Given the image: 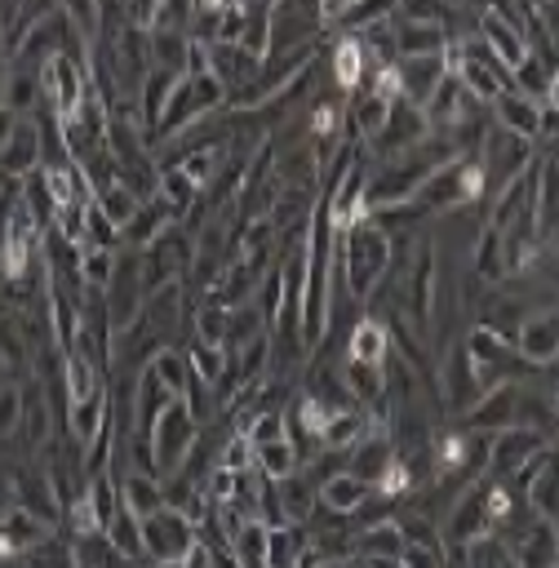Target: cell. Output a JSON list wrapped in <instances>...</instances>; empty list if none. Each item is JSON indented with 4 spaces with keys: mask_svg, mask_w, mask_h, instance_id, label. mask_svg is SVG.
I'll use <instances>...</instances> for the list:
<instances>
[{
    "mask_svg": "<svg viewBox=\"0 0 559 568\" xmlns=\"http://www.w3.org/2000/svg\"><path fill=\"white\" fill-rule=\"evenodd\" d=\"M191 18H195V0H160L146 31H186L191 36Z\"/></svg>",
    "mask_w": 559,
    "mask_h": 568,
    "instance_id": "681fc988",
    "label": "cell"
},
{
    "mask_svg": "<svg viewBox=\"0 0 559 568\" xmlns=\"http://www.w3.org/2000/svg\"><path fill=\"white\" fill-rule=\"evenodd\" d=\"M546 102H550V106H559V67L550 71V84H546Z\"/></svg>",
    "mask_w": 559,
    "mask_h": 568,
    "instance_id": "6f0895ef",
    "label": "cell"
},
{
    "mask_svg": "<svg viewBox=\"0 0 559 568\" xmlns=\"http://www.w3.org/2000/svg\"><path fill=\"white\" fill-rule=\"evenodd\" d=\"M4 186H9V173H0V195H4Z\"/></svg>",
    "mask_w": 559,
    "mask_h": 568,
    "instance_id": "6125c7cd",
    "label": "cell"
},
{
    "mask_svg": "<svg viewBox=\"0 0 559 568\" xmlns=\"http://www.w3.org/2000/svg\"><path fill=\"white\" fill-rule=\"evenodd\" d=\"M306 546H311L306 524H275L266 537V568H293Z\"/></svg>",
    "mask_w": 559,
    "mask_h": 568,
    "instance_id": "8d00e7d4",
    "label": "cell"
},
{
    "mask_svg": "<svg viewBox=\"0 0 559 568\" xmlns=\"http://www.w3.org/2000/svg\"><path fill=\"white\" fill-rule=\"evenodd\" d=\"M488 195V178H484V164L479 155H453L448 164H439L421 191L408 200V213H448V209H461V204H479Z\"/></svg>",
    "mask_w": 559,
    "mask_h": 568,
    "instance_id": "7a4b0ae2",
    "label": "cell"
},
{
    "mask_svg": "<svg viewBox=\"0 0 559 568\" xmlns=\"http://www.w3.org/2000/svg\"><path fill=\"white\" fill-rule=\"evenodd\" d=\"M173 222H177L173 204L160 200V195H151V200H142V209L133 213V222L120 231V248H151Z\"/></svg>",
    "mask_w": 559,
    "mask_h": 568,
    "instance_id": "44dd1931",
    "label": "cell"
},
{
    "mask_svg": "<svg viewBox=\"0 0 559 568\" xmlns=\"http://www.w3.org/2000/svg\"><path fill=\"white\" fill-rule=\"evenodd\" d=\"M488 532H492V524H488V475H484L439 519V537H444V546H470V541H479Z\"/></svg>",
    "mask_w": 559,
    "mask_h": 568,
    "instance_id": "52a82bcc",
    "label": "cell"
},
{
    "mask_svg": "<svg viewBox=\"0 0 559 568\" xmlns=\"http://www.w3.org/2000/svg\"><path fill=\"white\" fill-rule=\"evenodd\" d=\"M479 36H484V44L492 49V58H497L506 71H515V67L528 58L524 22L510 18V13H501V9H479Z\"/></svg>",
    "mask_w": 559,
    "mask_h": 568,
    "instance_id": "4fadbf2b",
    "label": "cell"
},
{
    "mask_svg": "<svg viewBox=\"0 0 559 568\" xmlns=\"http://www.w3.org/2000/svg\"><path fill=\"white\" fill-rule=\"evenodd\" d=\"M350 457V475H359L364 484H377L382 475H386V466L395 462V439H390V430H377V426H368V435L346 453Z\"/></svg>",
    "mask_w": 559,
    "mask_h": 568,
    "instance_id": "cb8c5ba5",
    "label": "cell"
},
{
    "mask_svg": "<svg viewBox=\"0 0 559 568\" xmlns=\"http://www.w3.org/2000/svg\"><path fill=\"white\" fill-rule=\"evenodd\" d=\"M368 493H373V484H364V479L350 475V470H333V475L319 479V506H328V510H337V515H355Z\"/></svg>",
    "mask_w": 559,
    "mask_h": 568,
    "instance_id": "f546056e",
    "label": "cell"
},
{
    "mask_svg": "<svg viewBox=\"0 0 559 568\" xmlns=\"http://www.w3.org/2000/svg\"><path fill=\"white\" fill-rule=\"evenodd\" d=\"M186 364H191V373L213 390L222 377H226V351L222 346H204V342H191V351H186Z\"/></svg>",
    "mask_w": 559,
    "mask_h": 568,
    "instance_id": "f6af8a7d",
    "label": "cell"
},
{
    "mask_svg": "<svg viewBox=\"0 0 559 568\" xmlns=\"http://www.w3.org/2000/svg\"><path fill=\"white\" fill-rule=\"evenodd\" d=\"M532 160H537V155H532V142H528V138L506 133L501 124H497V129H488V133H484V142H479V164H484V178H488V191H492V195H497L510 178H519Z\"/></svg>",
    "mask_w": 559,
    "mask_h": 568,
    "instance_id": "8992f818",
    "label": "cell"
},
{
    "mask_svg": "<svg viewBox=\"0 0 559 568\" xmlns=\"http://www.w3.org/2000/svg\"><path fill=\"white\" fill-rule=\"evenodd\" d=\"M62 13L80 27V36L93 44L98 40V27H102V0H62Z\"/></svg>",
    "mask_w": 559,
    "mask_h": 568,
    "instance_id": "f907efd6",
    "label": "cell"
},
{
    "mask_svg": "<svg viewBox=\"0 0 559 568\" xmlns=\"http://www.w3.org/2000/svg\"><path fill=\"white\" fill-rule=\"evenodd\" d=\"M453 155H461V151H457L444 133H430L426 142H417V146H408V151L382 155L377 164L368 160V186H364V204H368V213L404 209V204L421 191V182H426L439 164H448Z\"/></svg>",
    "mask_w": 559,
    "mask_h": 568,
    "instance_id": "6da1fadb",
    "label": "cell"
},
{
    "mask_svg": "<svg viewBox=\"0 0 559 568\" xmlns=\"http://www.w3.org/2000/svg\"><path fill=\"white\" fill-rule=\"evenodd\" d=\"M146 49H151V67H169V71L186 75L195 40L186 31H146Z\"/></svg>",
    "mask_w": 559,
    "mask_h": 568,
    "instance_id": "e575fe53",
    "label": "cell"
},
{
    "mask_svg": "<svg viewBox=\"0 0 559 568\" xmlns=\"http://www.w3.org/2000/svg\"><path fill=\"white\" fill-rule=\"evenodd\" d=\"M0 568H27V564H22V555H18V559H0Z\"/></svg>",
    "mask_w": 559,
    "mask_h": 568,
    "instance_id": "94428289",
    "label": "cell"
},
{
    "mask_svg": "<svg viewBox=\"0 0 559 568\" xmlns=\"http://www.w3.org/2000/svg\"><path fill=\"white\" fill-rule=\"evenodd\" d=\"M93 200H98V209H102V213H106V217H111V222H115L120 231H124V226L133 222V213L142 209V195H138V191H129V186H124L120 178H115V182H111L106 191H98Z\"/></svg>",
    "mask_w": 559,
    "mask_h": 568,
    "instance_id": "b9f144b4",
    "label": "cell"
},
{
    "mask_svg": "<svg viewBox=\"0 0 559 568\" xmlns=\"http://www.w3.org/2000/svg\"><path fill=\"white\" fill-rule=\"evenodd\" d=\"M453 4L448 0H395V18H413V22H444L448 27Z\"/></svg>",
    "mask_w": 559,
    "mask_h": 568,
    "instance_id": "f5cc1de1",
    "label": "cell"
},
{
    "mask_svg": "<svg viewBox=\"0 0 559 568\" xmlns=\"http://www.w3.org/2000/svg\"><path fill=\"white\" fill-rule=\"evenodd\" d=\"M524 501L541 515V519H559V453L550 448V457L541 462V470H537V479L524 488Z\"/></svg>",
    "mask_w": 559,
    "mask_h": 568,
    "instance_id": "836d02e7",
    "label": "cell"
},
{
    "mask_svg": "<svg viewBox=\"0 0 559 568\" xmlns=\"http://www.w3.org/2000/svg\"><path fill=\"white\" fill-rule=\"evenodd\" d=\"M537 240L550 244L559 235V146H546L537 155V200H532Z\"/></svg>",
    "mask_w": 559,
    "mask_h": 568,
    "instance_id": "7c38bea8",
    "label": "cell"
},
{
    "mask_svg": "<svg viewBox=\"0 0 559 568\" xmlns=\"http://www.w3.org/2000/svg\"><path fill=\"white\" fill-rule=\"evenodd\" d=\"M89 93H93V84H89V62H84V58L53 53V58L40 67V102L53 106V120L75 115Z\"/></svg>",
    "mask_w": 559,
    "mask_h": 568,
    "instance_id": "5b68a950",
    "label": "cell"
},
{
    "mask_svg": "<svg viewBox=\"0 0 559 568\" xmlns=\"http://www.w3.org/2000/svg\"><path fill=\"white\" fill-rule=\"evenodd\" d=\"M510 550H515L519 568H555V559H559V532H555L550 519L537 515V519L528 524V532H524Z\"/></svg>",
    "mask_w": 559,
    "mask_h": 568,
    "instance_id": "4316f807",
    "label": "cell"
},
{
    "mask_svg": "<svg viewBox=\"0 0 559 568\" xmlns=\"http://www.w3.org/2000/svg\"><path fill=\"white\" fill-rule=\"evenodd\" d=\"M368 413L364 408H337L328 413V426H324V453H350L364 435H368Z\"/></svg>",
    "mask_w": 559,
    "mask_h": 568,
    "instance_id": "d6a6232c",
    "label": "cell"
},
{
    "mask_svg": "<svg viewBox=\"0 0 559 568\" xmlns=\"http://www.w3.org/2000/svg\"><path fill=\"white\" fill-rule=\"evenodd\" d=\"M404 532H399V519H382V524H368V528H355V559H399L404 555Z\"/></svg>",
    "mask_w": 559,
    "mask_h": 568,
    "instance_id": "f1b7e54d",
    "label": "cell"
},
{
    "mask_svg": "<svg viewBox=\"0 0 559 568\" xmlns=\"http://www.w3.org/2000/svg\"><path fill=\"white\" fill-rule=\"evenodd\" d=\"M142 568H186V564L182 559H146Z\"/></svg>",
    "mask_w": 559,
    "mask_h": 568,
    "instance_id": "680465c9",
    "label": "cell"
},
{
    "mask_svg": "<svg viewBox=\"0 0 559 568\" xmlns=\"http://www.w3.org/2000/svg\"><path fill=\"white\" fill-rule=\"evenodd\" d=\"M155 195H160V200H169V204H173V213H191V209H195V200H200L204 191H200V186H195L177 164H164V169H160V178H155Z\"/></svg>",
    "mask_w": 559,
    "mask_h": 568,
    "instance_id": "ab89813d",
    "label": "cell"
},
{
    "mask_svg": "<svg viewBox=\"0 0 559 568\" xmlns=\"http://www.w3.org/2000/svg\"><path fill=\"white\" fill-rule=\"evenodd\" d=\"M102 306L111 320V333H129L142 320L146 306V280H142V248H115V271L102 288Z\"/></svg>",
    "mask_w": 559,
    "mask_h": 568,
    "instance_id": "277c9868",
    "label": "cell"
},
{
    "mask_svg": "<svg viewBox=\"0 0 559 568\" xmlns=\"http://www.w3.org/2000/svg\"><path fill=\"white\" fill-rule=\"evenodd\" d=\"M444 75H448V58H444V53H417V58H399V62H395L399 98L413 102V106H426Z\"/></svg>",
    "mask_w": 559,
    "mask_h": 568,
    "instance_id": "5bb4252c",
    "label": "cell"
},
{
    "mask_svg": "<svg viewBox=\"0 0 559 568\" xmlns=\"http://www.w3.org/2000/svg\"><path fill=\"white\" fill-rule=\"evenodd\" d=\"M448 4H453V0H448Z\"/></svg>",
    "mask_w": 559,
    "mask_h": 568,
    "instance_id": "be15d7a7",
    "label": "cell"
},
{
    "mask_svg": "<svg viewBox=\"0 0 559 568\" xmlns=\"http://www.w3.org/2000/svg\"><path fill=\"white\" fill-rule=\"evenodd\" d=\"M426 111V124H430V133H448L461 115H470V111H479V102L461 89V80L457 75H444L439 80V89L430 93V102L421 106Z\"/></svg>",
    "mask_w": 559,
    "mask_h": 568,
    "instance_id": "ffe728a7",
    "label": "cell"
},
{
    "mask_svg": "<svg viewBox=\"0 0 559 568\" xmlns=\"http://www.w3.org/2000/svg\"><path fill=\"white\" fill-rule=\"evenodd\" d=\"M244 435L253 439V448H257V444L288 439V413H284V408H262V413H253V422L244 426Z\"/></svg>",
    "mask_w": 559,
    "mask_h": 568,
    "instance_id": "c3c4849f",
    "label": "cell"
},
{
    "mask_svg": "<svg viewBox=\"0 0 559 568\" xmlns=\"http://www.w3.org/2000/svg\"><path fill=\"white\" fill-rule=\"evenodd\" d=\"M195 439H200V417L186 408V399H173V404L151 422V430H146L151 475L169 479V475L186 462V453H191V444H195Z\"/></svg>",
    "mask_w": 559,
    "mask_h": 568,
    "instance_id": "3957f363",
    "label": "cell"
},
{
    "mask_svg": "<svg viewBox=\"0 0 559 568\" xmlns=\"http://www.w3.org/2000/svg\"><path fill=\"white\" fill-rule=\"evenodd\" d=\"M13 124H18V111H13V106H4V102H0V146H4V142H9V133H13Z\"/></svg>",
    "mask_w": 559,
    "mask_h": 568,
    "instance_id": "9f6ffc18",
    "label": "cell"
},
{
    "mask_svg": "<svg viewBox=\"0 0 559 568\" xmlns=\"http://www.w3.org/2000/svg\"><path fill=\"white\" fill-rule=\"evenodd\" d=\"M22 426V386H0V439L18 435Z\"/></svg>",
    "mask_w": 559,
    "mask_h": 568,
    "instance_id": "db71d44e",
    "label": "cell"
},
{
    "mask_svg": "<svg viewBox=\"0 0 559 568\" xmlns=\"http://www.w3.org/2000/svg\"><path fill=\"white\" fill-rule=\"evenodd\" d=\"M555 4H559V0H555Z\"/></svg>",
    "mask_w": 559,
    "mask_h": 568,
    "instance_id": "e7e4bbea",
    "label": "cell"
},
{
    "mask_svg": "<svg viewBox=\"0 0 559 568\" xmlns=\"http://www.w3.org/2000/svg\"><path fill=\"white\" fill-rule=\"evenodd\" d=\"M395 27V49L399 58H417V53H444L453 44L444 22H413V18H390Z\"/></svg>",
    "mask_w": 559,
    "mask_h": 568,
    "instance_id": "d4e9b609",
    "label": "cell"
},
{
    "mask_svg": "<svg viewBox=\"0 0 559 568\" xmlns=\"http://www.w3.org/2000/svg\"><path fill=\"white\" fill-rule=\"evenodd\" d=\"M111 271H115V248H98V244H84L80 248V280L89 284V288H106V280H111Z\"/></svg>",
    "mask_w": 559,
    "mask_h": 568,
    "instance_id": "7dc6e473",
    "label": "cell"
},
{
    "mask_svg": "<svg viewBox=\"0 0 559 568\" xmlns=\"http://www.w3.org/2000/svg\"><path fill=\"white\" fill-rule=\"evenodd\" d=\"M27 568H75V541L62 537V532H44L27 555H22Z\"/></svg>",
    "mask_w": 559,
    "mask_h": 568,
    "instance_id": "f35d334b",
    "label": "cell"
},
{
    "mask_svg": "<svg viewBox=\"0 0 559 568\" xmlns=\"http://www.w3.org/2000/svg\"><path fill=\"white\" fill-rule=\"evenodd\" d=\"M386 18H395V0H350L342 9L337 27L350 31V36H359V31H368L373 22H386Z\"/></svg>",
    "mask_w": 559,
    "mask_h": 568,
    "instance_id": "7bdbcfd3",
    "label": "cell"
},
{
    "mask_svg": "<svg viewBox=\"0 0 559 568\" xmlns=\"http://www.w3.org/2000/svg\"><path fill=\"white\" fill-rule=\"evenodd\" d=\"M13 497L22 510H31L40 524L58 528L62 524V501H58V488H53V475L49 466H35V470H13Z\"/></svg>",
    "mask_w": 559,
    "mask_h": 568,
    "instance_id": "9a60e30c",
    "label": "cell"
},
{
    "mask_svg": "<svg viewBox=\"0 0 559 568\" xmlns=\"http://www.w3.org/2000/svg\"><path fill=\"white\" fill-rule=\"evenodd\" d=\"M4 89H9V62L0 58V102H4Z\"/></svg>",
    "mask_w": 559,
    "mask_h": 568,
    "instance_id": "91938a15",
    "label": "cell"
},
{
    "mask_svg": "<svg viewBox=\"0 0 559 568\" xmlns=\"http://www.w3.org/2000/svg\"><path fill=\"white\" fill-rule=\"evenodd\" d=\"M399 568H444V550H435V546H404Z\"/></svg>",
    "mask_w": 559,
    "mask_h": 568,
    "instance_id": "11a10c76",
    "label": "cell"
},
{
    "mask_svg": "<svg viewBox=\"0 0 559 568\" xmlns=\"http://www.w3.org/2000/svg\"><path fill=\"white\" fill-rule=\"evenodd\" d=\"M106 541H111L115 555H124V559H146V550H142V519H138L129 506H120L115 519L106 524Z\"/></svg>",
    "mask_w": 559,
    "mask_h": 568,
    "instance_id": "60d3db41",
    "label": "cell"
},
{
    "mask_svg": "<svg viewBox=\"0 0 559 568\" xmlns=\"http://www.w3.org/2000/svg\"><path fill=\"white\" fill-rule=\"evenodd\" d=\"M426 138H430L426 111H421V106H413V102H404V98H395V102H390V111H386L382 133L368 142V155H373V160H382V155H395V151H408V146L426 142Z\"/></svg>",
    "mask_w": 559,
    "mask_h": 568,
    "instance_id": "30bf717a",
    "label": "cell"
},
{
    "mask_svg": "<svg viewBox=\"0 0 559 568\" xmlns=\"http://www.w3.org/2000/svg\"><path fill=\"white\" fill-rule=\"evenodd\" d=\"M515 351H519L528 364H537V368L559 364V302H555V306H537V311L519 324Z\"/></svg>",
    "mask_w": 559,
    "mask_h": 568,
    "instance_id": "8fae6325",
    "label": "cell"
},
{
    "mask_svg": "<svg viewBox=\"0 0 559 568\" xmlns=\"http://www.w3.org/2000/svg\"><path fill=\"white\" fill-rule=\"evenodd\" d=\"M217 466H231V470H248L253 466V439L244 430H226L222 448H217Z\"/></svg>",
    "mask_w": 559,
    "mask_h": 568,
    "instance_id": "816d5d0a",
    "label": "cell"
},
{
    "mask_svg": "<svg viewBox=\"0 0 559 568\" xmlns=\"http://www.w3.org/2000/svg\"><path fill=\"white\" fill-rule=\"evenodd\" d=\"M253 466L262 470V479H288L293 470H302V457H297L293 439H275V444L253 448Z\"/></svg>",
    "mask_w": 559,
    "mask_h": 568,
    "instance_id": "74e56055",
    "label": "cell"
},
{
    "mask_svg": "<svg viewBox=\"0 0 559 568\" xmlns=\"http://www.w3.org/2000/svg\"><path fill=\"white\" fill-rule=\"evenodd\" d=\"M492 115H497V124H501L506 133L537 142V129H541V102H537V98H528V93H519V89H506V93H497Z\"/></svg>",
    "mask_w": 559,
    "mask_h": 568,
    "instance_id": "7402d4cb",
    "label": "cell"
},
{
    "mask_svg": "<svg viewBox=\"0 0 559 568\" xmlns=\"http://www.w3.org/2000/svg\"><path fill=\"white\" fill-rule=\"evenodd\" d=\"M191 546H195V524L182 510L160 506L155 515L142 519V550H146V559H182Z\"/></svg>",
    "mask_w": 559,
    "mask_h": 568,
    "instance_id": "9c48e42d",
    "label": "cell"
},
{
    "mask_svg": "<svg viewBox=\"0 0 559 568\" xmlns=\"http://www.w3.org/2000/svg\"><path fill=\"white\" fill-rule=\"evenodd\" d=\"M328 71H333V89H337V93H355V89L368 84L373 62H368L359 36H342V40L328 49Z\"/></svg>",
    "mask_w": 559,
    "mask_h": 568,
    "instance_id": "d6986e66",
    "label": "cell"
},
{
    "mask_svg": "<svg viewBox=\"0 0 559 568\" xmlns=\"http://www.w3.org/2000/svg\"><path fill=\"white\" fill-rule=\"evenodd\" d=\"M120 506H129L138 519L155 515V510L164 506V484H160V475H151V470H129V475L120 479Z\"/></svg>",
    "mask_w": 559,
    "mask_h": 568,
    "instance_id": "4dcf8cb0",
    "label": "cell"
},
{
    "mask_svg": "<svg viewBox=\"0 0 559 568\" xmlns=\"http://www.w3.org/2000/svg\"><path fill=\"white\" fill-rule=\"evenodd\" d=\"M40 102V71L35 67H18L9 71V89H4V106H13L18 115H27V106Z\"/></svg>",
    "mask_w": 559,
    "mask_h": 568,
    "instance_id": "ee69618b",
    "label": "cell"
},
{
    "mask_svg": "<svg viewBox=\"0 0 559 568\" xmlns=\"http://www.w3.org/2000/svg\"><path fill=\"white\" fill-rule=\"evenodd\" d=\"M146 368L160 377V386L173 395V399H182L186 395V386H191V364H186V351H177V346H160L151 359H146Z\"/></svg>",
    "mask_w": 559,
    "mask_h": 568,
    "instance_id": "d590c367",
    "label": "cell"
},
{
    "mask_svg": "<svg viewBox=\"0 0 559 568\" xmlns=\"http://www.w3.org/2000/svg\"><path fill=\"white\" fill-rule=\"evenodd\" d=\"M177 80H182V75H177V71H169V67H151V71H146L142 93H138V115H142L146 138L155 133V124H160V115H164V106H169V98H173Z\"/></svg>",
    "mask_w": 559,
    "mask_h": 568,
    "instance_id": "83f0119b",
    "label": "cell"
},
{
    "mask_svg": "<svg viewBox=\"0 0 559 568\" xmlns=\"http://www.w3.org/2000/svg\"><path fill=\"white\" fill-rule=\"evenodd\" d=\"M35 169H40V120L35 115H18L9 142L0 146V173L22 178V173H35Z\"/></svg>",
    "mask_w": 559,
    "mask_h": 568,
    "instance_id": "ac0fdd59",
    "label": "cell"
},
{
    "mask_svg": "<svg viewBox=\"0 0 559 568\" xmlns=\"http://www.w3.org/2000/svg\"><path fill=\"white\" fill-rule=\"evenodd\" d=\"M49 426H53L49 390H44L40 382H27V386H22V426H18V435H22L27 453H35V448H44V444H49Z\"/></svg>",
    "mask_w": 559,
    "mask_h": 568,
    "instance_id": "484cf974",
    "label": "cell"
},
{
    "mask_svg": "<svg viewBox=\"0 0 559 568\" xmlns=\"http://www.w3.org/2000/svg\"><path fill=\"white\" fill-rule=\"evenodd\" d=\"M226 328H231V311L217 306V302H204L195 311V342L204 346H222L226 351Z\"/></svg>",
    "mask_w": 559,
    "mask_h": 568,
    "instance_id": "bcb514c9",
    "label": "cell"
},
{
    "mask_svg": "<svg viewBox=\"0 0 559 568\" xmlns=\"http://www.w3.org/2000/svg\"><path fill=\"white\" fill-rule=\"evenodd\" d=\"M390 351H395L390 324H382L377 315H364V320L350 324V333H346V359H359V364H386Z\"/></svg>",
    "mask_w": 559,
    "mask_h": 568,
    "instance_id": "603a6c76",
    "label": "cell"
},
{
    "mask_svg": "<svg viewBox=\"0 0 559 568\" xmlns=\"http://www.w3.org/2000/svg\"><path fill=\"white\" fill-rule=\"evenodd\" d=\"M204 49H209V71L222 80L226 93H244V89L253 84L257 67H262L257 53H248V49L235 44V40H217V44H204Z\"/></svg>",
    "mask_w": 559,
    "mask_h": 568,
    "instance_id": "2e32d148",
    "label": "cell"
},
{
    "mask_svg": "<svg viewBox=\"0 0 559 568\" xmlns=\"http://www.w3.org/2000/svg\"><path fill=\"white\" fill-rule=\"evenodd\" d=\"M62 382H67V399H71V404H84V399H93V395L106 386L102 368H98L89 355H80V351H67V355H62Z\"/></svg>",
    "mask_w": 559,
    "mask_h": 568,
    "instance_id": "1f68e13d",
    "label": "cell"
},
{
    "mask_svg": "<svg viewBox=\"0 0 559 568\" xmlns=\"http://www.w3.org/2000/svg\"><path fill=\"white\" fill-rule=\"evenodd\" d=\"M515 404H519V382H506V386H492L475 399V408L461 417L466 430L475 435H497L501 426H515Z\"/></svg>",
    "mask_w": 559,
    "mask_h": 568,
    "instance_id": "e0dca14e",
    "label": "cell"
},
{
    "mask_svg": "<svg viewBox=\"0 0 559 568\" xmlns=\"http://www.w3.org/2000/svg\"><path fill=\"white\" fill-rule=\"evenodd\" d=\"M550 439L532 426H501L497 435H488V479H510L528 457L546 453Z\"/></svg>",
    "mask_w": 559,
    "mask_h": 568,
    "instance_id": "ba28073f",
    "label": "cell"
}]
</instances>
